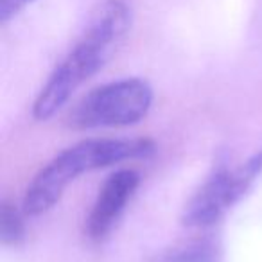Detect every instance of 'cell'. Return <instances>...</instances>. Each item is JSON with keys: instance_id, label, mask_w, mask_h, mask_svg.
I'll return each mask as SVG.
<instances>
[{"instance_id": "1", "label": "cell", "mask_w": 262, "mask_h": 262, "mask_svg": "<svg viewBox=\"0 0 262 262\" xmlns=\"http://www.w3.org/2000/svg\"><path fill=\"white\" fill-rule=\"evenodd\" d=\"M133 22L126 0H102L95 6L77 40L54 67L33 104V115L47 120L122 47Z\"/></svg>"}, {"instance_id": "2", "label": "cell", "mask_w": 262, "mask_h": 262, "mask_svg": "<svg viewBox=\"0 0 262 262\" xmlns=\"http://www.w3.org/2000/svg\"><path fill=\"white\" fill-rule=\"evenodd\" d=\"M155 153L149 139H86L63 149L34 174L24 194L22 207L27 215L49 212L70 183L84 172L104 169L129 160L147 158Z\"/></svg>"}, {"instance_id": "3", "label": "cell", "mask_w": 262, "mask_h": 262, "mask_svg": "<svg viewBox=\"0 0 262 262\" xmlns=\"http://www.w3.org/2000/svg\"><path fill=\"white\" fill-rule=\"evenodd\" d=\"M153 88L146 79L124 77L90 90L70 112L74 129H106L139 124L153 104Z\"/></svg>"}, {"instance_id": "4", "label": "cell", "mask_w": 262, "mask_h": 262, "mask_svg": "<svg viewBox=\"0 0 262 262\" xmlns=\"http://www.w3.org/2000/svg\"><path fill=\"white\" fill-rule=\"evenodd\" d=\"M260 176L262 149L251 155L239 167L217 169L187 201L182 215L183 225L190 228H207L215 225Z\"/></svg>"}, {"instance_id": "5", "label": "cell", "mask_w": 262, "mask_h": 262, "mask_svg": "<svg viewBox=\"0 0 262 262\" xmlns=\"http://www.w3.org/2000/svg\"><path fill=\"white\" fill-rule=\"evenodd\" d=\"M139 185L140 174L135 169H119L102 182L86 217V233L92 241L108 237Z\"/></svg>"}, {"instance_id": "6", "label": "cell", "mask_w": 262, "mask_h": 262, "mask_svg": "<svg viewBox=\"0 0 262 262\" xmlns=\"http://www.w3.org/2000/svg\"><path fill=\"white\" fill-rule=\"evenodd\" d=\"M26 210L4 198L0 201V241L4 246H15L26 237Z\"/></svg>"}, {"instance_id": "7", "label": "cell", "mask_w": 262, "mask_h": 262, "mask_svg": "<svg viewBox=\"0 0 262 262\" xmlns=\"http://www.w3.org/2000/svg\"><path fill=\"white\" fill-rule=\"evenodd\" d=\"M157 262H214V255L212 248L205 244H190L165 251L157 258Z\"/></svg>"}, {"instance_id": "8", "label": "cell", "mask_w": 262, "mask_h": 262, "mask_svg": "<svg viewBox=\"0 0 262 262\" xmlns=\"http://www.w3.org/2000/svg\"><path fill=\"white\" fill-rule=\"evenodd\" d=\"M33 2L34 0H0V22L8 24Z\"/></svg>"}]
</instances>
